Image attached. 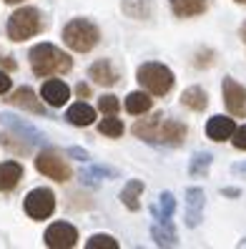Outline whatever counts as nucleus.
I'll return each instance as SVG.
<instances>
[{
    "label": "nucleus",
    "instance_id": "nucleus-1",
    "mask_svg": "<svg viewBox=\"0 0 246 249\" xmlns=\"http://www.w3.org/2000/svg\"><path fill=\"white\" fill-rule=\"evenodd\" d=\"M28 58H31V68L38 78H48V76H55V73H68L73 68L70 55H66L61 48L50 46V43H40V46L31 48Z\"/></svg>",
    "mask_w": 246,
    "mask_h": 249
},
{
    "label": "nucleus",
    "instance_id": "nucleus-2",
    "mask_svg": "<svg viewBox=\"0 0 246 249\" xmlns=\"http://www.w3.org/2000/svg\"><path fill=\"white\" fill-rule=\"evenodd\" d=\"M63 40H66V46L70 51H76V53H88L98 46V40H100V31H98V25H93L91 20H85V18H76V20H70L66 28H63Z\"/></svg>",
    "mask_w": 246,
    "mask_h": 249
},
{
    "label": "nucleus",
    "instance_id": "nucleus-3",
    "mask_svg": "<svg viewBox=\"0 0 246 249\" xmlns=\"http://www.w3.org/2000/svg\"><path fill=\"white\" fill-rule=\"evenodd\" d=\"M43 31V16L38 8H20L8 20V38L13 43H23Z\"/></svg>",
    "mask_w": 246,
    "mask_h": 249
},
{
    "label": "nucleus",
    "instance_id": "nucleus-4",
    "mask_svg": "<svg viewBox=\"0 0 246 249\" xmlns=\"http://www.w3.org/2000/svg\"><path fill=\"white\" fill-rule=\"evenodd\" d=\"M138 83L153 96H166L173 89V73L164 63H143L138 68Z\"/></svg>",
    "mask_w": 246,
    "mask_h": 249
},
{
    "label": "nucleus",
    "instance_id": "nucleus-5",
    "mask_svg": "<svg viewBox=\"0 0 246 249\" xmlns=\"http://www.w3.org/2000/svg\"><path fill=\"white\" fill-rule=\"evenodd\" d=\"M35 169L43 174V177H48L53 181H61V184H66L70 179V174H73V171H70V166H68V161L63 156L53 154V151H43L35 159Z\"/></svg>",
    "mask_w": 246,
    "mask_h": 249
},
{
    "label": "nucleus",
    "instance_id": "nucleus-6",
    "mask_svg": "<svg viewBox=\"0 0 246 249\" xmlns=\"http://www.w3.org/2000/svg\"><path fill=\"white\" fill-rule=\"evenodd\" d=\"M55 212V194L50 189H33L25 196V214L31 219H48Z\"/></svg>",
    "mask_w": 246,
    "mask_h": 249
},
{
    "label": "nucleus",
    "instance_id": "nucleus-7",
    "mask_svg": "<svg viewBox=\"0 0 246 249\" xmlns=\"http://www.w3.org/2000/svg\"><path fill=\"white\" fill-rule=\"evenodd\" d=\"M78 242V231L73 224H66V222H55L48 227L46 231V244L50 249H70Z\"/></svg>",
    "mask_w": 246,
    "mask_h": 249
},
{
    "label": "nucleus",
    "instance_id": "nucleus-8",
    "mask_svg": "<svg viewBox=\"0 0 246 249\" xmlns=\"http://www.w3.org/2000/svg\"><path fill=\"white\" fill-rule=\"evenodd\" d=\"M224 104L231 116H246V89L234 78H224Z\"/></svg>",
    "mask_w": 246,
    "mask_h": 249
},
{
    "label": "nucleus",
    "instance_id": "nucleus-9",
    "mask_svg": "<svg viewBox=\"0 0 246 249\" xmlns=\"http://www.w3.org/2000/svg\"><path fill=\"white\" fill-rule=\"evenodd\" d=\"M186 136H189V128L176 119H166V121L161 119L158 131H156V141H161L166 146H181L186 141Z\"/></svg>",
    "mask_w": 246,
    "mask_h": 249
},
{
    "label": "nucleus",
    "instance_id": "nucleus-10",
    "mask_svg": "<svg viewBox=\"0 0 246 249\" xmlns=\"http://www.w3.org/2000/svg\"><path fill=\"white\" fill-rule=\"evenodd\" d=\"M40 96H43V101H46L48 106H53V108H61L66 101L70 98V89L63 83V81H58V78H50V81H46L43 83V91H40Z\"/></svg>",
    "mask_w": 246,
    "mask_h": 249
},
{
    "label": "nucleus",
    "instance_id": "nucleus-11",
    "mask_svg": "<svg viewBox=\"0 0 246 249\" xmlns=\"http://www.w3.org/2000/svg\"><path fill=\"white\" fill-rule=\"evenodd\" d=\"M10 104L13 106H18V108H25V111H31V113H38V116H43L46 113V106L38 101V96H35V91L33 89H28V86H20V89L13 93L10 98Z\"/></svg>",
    "mask_w": 246,
    "mask_h": 249
},
{
    "label": "nucleus",
    "instance_id": "nucleus-12",
    "mask_svg": "<svg viewBox=\"0 0 246 249\" xmlns=\"http://www.w3.org/2000/svg\"><path fill=\"white\" fill-rule=\"evenodd\" d=\"M204 189L191 186L186 192V207H189V214H186V224L189 227H198L201 222V212H204Z\"/></svg>",
    "mask_w": 246,
    "mask_h": 249
},
{
    "label": "nucleus",
    "instance_id": "nucleus-13",
    "mask_svg": "<svg viewBox=\"0 0 246 249\" xmlns=\"http://www.w3.org/2000/svg\"><path fill=\"white\" fill-rule=\"evenodd\" d=\"M234 131H236L234 119H226V116H213L206 124V136L211 141H226L234 136Z\"/></svg>",
    "mask_w": 246,
    "mask_h": 249
},
{
    "label": "nucleus",
    "instance_id": "nucleus-14",
    "mask_svg": "<svg viewBox=\"0 0 246 249\" xmlns=\"http://www.w3.org/2000/svg\"><path fill=\"white\" fill-rule=\"evenodd\" d=\"M23 179V166L18 161H5L0 164V192H13Z\"/></svg>",
    "mask_w": 246,
    "mask_h": 249
},
{
    "label": "nucleus",
    "instance_id": "nucleus-15",
    "mask_svg": "<svg viewBox=\"0 0 246 249\" xmlns=\"http://www.w3.org/2000/svg\"><path fill=\"white\" fill-rule=\"evenodd\" d=\"M88 76L100 86H115L118 83V71L111 66V61H96L88 71Z\"/></svg>",
    "mask_w": 246,
    "mask_h": 249
},
{
    "label": "nucleus",
    "instance_id": "nucleus-16",
    "mask_svg": "<svg viewBox=\"0 0 246 249\" xmlns=\"http://www.w3.org/2000/svg\"><path fill=\"white\" fill-rule=\"evenodd\" d=\"M171 10L176 13L179 18H194L201 16L206 8H209V0H168Z\"/></svg>",
    "mask_w": 246,
    "mask_h": 249
},
{
    "label": "nucleus",
    "instance_id": "nucleus-17",
    "mask_svg": "<svg viewBox=\"0 0 246 249\" xmlns=\"http://www.w3.org/2000/svg\"><path fill=\"white\" fill-rule=\"evenodd\" d=\"M66 119L73 124V126H91L93 121H96V111L88 106V104H73L68 108V113H66Z\"/></svg>",
    "mask_w": 246,
    "mask_h": 249
},
{
    "label": "nucleus",
    "instance_id": "nucleus-18",
    "mask_svg": "<svg viewBox=\"0 0 246 249\" xmlns=\"http://www.w3.org/2000/svg\"><path fill=\"white\" fill-rule=\"evenodd\" d=\"M181 104L191 111H204L209 106V96L204 89H198V86H191V89H186L181 93Z\"/></svg>",
    "mask_w": 246,
    "mask_h": 249
},
{
    "label": "nucleus",
    "instance_id": "nucleus-19",
    "mask_svg": "<svg viewBox=\"0 0 246 249\" xmlns=\"http://www.w3.org/2000/svg\"><path fill=\"white\" fill-rule=\"evenodd\" d=\"M143 194V181L141 179H131L126 186H123V192H121V201L126 204L131 212H138L141 209V201H138V196Z\"/></svg>",
    "mask_w": 246,
    "mask_h": 249
},
{
    "label": "nucleus",
    "instance_id": "nucleus-20",
    "mask_svg": "<svg viewBox=\"0 0 246 249\" xmlns=\"http://www.w3.org/2000/svg\"><path fill=\"white\" fill-rule=\"evenodd\" d=\"M164 119V113H153L148 116V119H143L133 126V134L138 139H146V141H156V131H158V124H161Z\"/></svg>",
    "mask_w": 246,
    "mask_h": 249
},
{
    "label": "nucleus",
    "instance_id": "nucleus-21",
    "mask_svg": "<svg viewBox=\"0 0 246 249\" xmlns=\"http://www.w3.org/2000/svg\"><path fill=\"white\" fill-rule=\"evenodd\" d=\"M151 234H153V239H156V244H158V247H176V244H179V239H176V231H173L171 222L153 224Z\"/></svg>",
    "mask_w": 246,
    "mask_h": 249
},
{
    "label": "nucleus",
    "instance_id": "nucleus-22",
    "mask_svg": "<svg viewBox=\"0 0 246 249\" xmlns=\"http://www.w3.org/2000/svg\"><path fill=\"white\" fill-rule=\"evenodd\" d=\"M3 121H5V124H8L13 131H16L18 136H28V141H31V143H46V139H43V136L38 134V131H35L33 126L20 124V121L16 119V116H3Z\"/></svg>",
    "mask_w": 246,
    "mask_h": 249
},
{
    "label": "nucleus",
    "instance_id": "nucleus-23",
    "mask_svg": "<svg viewBox=\"0 0 246 249\" xmlns=\"http://www.w3.org/2000/svg\"><path fill=\"white\" fill-rule=\"evenodd\" d=\"M126 111L133 113V116H141V113L151 111V98H148V93H143V91L128 93V98H126Z\"/></svg>",
    "mask_w": 246,
    "mask_h": 249
},
{
    "label": "nucleus",
    "instance_id": "nucleus-24",
    "mask_svg": "<svg viewBox=\"0 0 246 249\" xmlns=\"http://www.w3.org/2000/svg\"><path fill=\"white\" fill-rule=\"evenodd\" d=\"M173 212H176V199H173L171 192H164L161 196H158V207L153 209V214H156L158 222H171Z\"/></svg>",
    "mask_w": 246,
    "mask_h": 249
},
{
    "label": "nucleus",
    "instance_id": "nucleus-25",
    "mask_svg": "<svg viewBox=\"0 0 246 249\" xmlns=\"http://www.w3.org/2000/svg\"><path fill=\"white\" fill-rule=\"evenodd\" d=\"M209 166H211V154H209V151H198V154H194V159H191L189 171H191V177H206Z\"/></svg>",
    "mask_w": 246,
    "mask_h": 249
},
{
    "label": "nucleus",
    "instance_id": "nucleus-26",
    "mask_svg": "<svg viewBox=\"0 0 246 249\" xmlns=\"http://www.w3.org/2000/svg\"><path fill=\"white\" fill-rule=\"evenodd\" d=\"M0 146H5L13 154H28L31 151V143H23V139L18 134H0Z\"/></svg>",
    "mask_w": 246,
    "mask_h": 249
},
{
    "label": "nucleus",
    "instance_id": "nucleus-27",
    "mask_svg": "<svg viewBox=\"0 0 246 249\" xmlns=\"http://www.w3.org/2000/svg\"><path fill=\"white\" fill-rule=\"evenodd\" d=\"M123 10L131 18H148L151 16V3H148V0H126Z\"/></svg>",
    "mask_w": 246,
    "mask_h": 249
},
{
    "label": "nucleus",
    "instance_id": "nucleus-28",
    "mask_svg": "<svg viewBox=\"0 0 246 249\" xmlns=\"http://www.w3.org/2000/svg\"><path fill=\"white\" fill-rule=\"evenodd\" d=\"M98 131L103 136H111V139H118V136H123V124L118 121V119H113V113H108V119H103L98 124Z\"/></svg>",
    "mask_w": 246,
    "mask_h": 249
},
{
    "label": "nucleus",
    "instance_id": "nucleus-29",
    "mask_svg": "<svg viewBox=\"0 0 246 249\" xmlns=\"http://www.w3.org/2000/svg\"><path fill=\"white\" fill-rule=\"evenodd\" d=\"M98 177L106 179V177H118V174H115L113 169H106V166H93V169L81 171V179H83L85 184H98Z\"/></svg>",
    "mask_w": 246,
    "mask_h": 249
},
{
    "label": "nucleus",
    "instance_id": "nucleus-30",
    "mask_svg": "<svg viewBox=\"0 0 246 249\" xmlns=\"http://www.w3.org/2000/svg\"><path fill=\"white\" fill-rule=\"evenodd\" d=\"M85 247L88 249H118V242H115L113 237H108V234H96V237L88 239Z\"/></svg>",
    "mask_w": 246,
    "mask_h": 249
},
{
    "label": "nucleus",
    "instance_id": "nucleus-31",
    "mask_svg": "<svg viewBox=\"0 0 246 249\" xmlns=\"http://www.w3.org/2000/svg\"><path fill=\"white\" fill-rule=\"evenodd\" d=\"M98 108H100V113H118V108H121V101L115 98V96H103L98 101Z\"/></svg>",
    "mask_w": 246,
    "mask_h": 249
},
{
    "label": "nucleus",
    "instance_id": "nucleus-32",
    "mask_svg": "<svg viewBox=\"0 0 246 249\" xmlns=\"http://www.w3.org/2000/svg\"><path fill=\"white\" fill-rule=\"evenodd\" d=\"M198 68H209L211 63H213V51H209V48H204V51H198L196 53V61H194Z\"/></svg>",
    "mask_w": 246,
    "mask_h": 249
},
{
    "label": "nucleus",
    "instance_id": "nucleus-33",
    "mask_svg": "<svg viewBox=\"0 0 246 249\" xmlns=\"http://www.w3.org/2000/svg\"><path fill=\"white\" fill-rule=\"evenodd\" d=\"M231 141H234V146L239 151H246V126H239L234 131V136H231Z\"/></svg>",
    "mask_w": 246,
    "mask_h": 249
},
{
    "label": "nucleus",
    "instance_id": "nucleus-34",
    "mask_svg": "<svg viewBox=\"0 0 246 249\" xmlns=\"http://www.w3.org/2000/svg\"><path fill=\"white\" fill-rule=\"evenodd\" d=\"M8 91H10V76L5 71H0V96L8 93Z\"/></svg>",
    "mask_w": 246,
    "mask_h": 249
},
{
    "label": "nucleus",
    "instance_id": "nucleus-35",
    "mask_svg": "<svg viewBox=\"0 0 246 249\" xmlns=\"http://www.w3.org/2000/svg\"><path fill=\"white\" fill-rule=\"evenodd\" d=\"M76 93H78L81 98H88V96H91V86H85V83H78V86H76Z\"/></svg>",
    "mask_w": 246,
    "mask_h": 249
},
{
    "label": "nucleus",
    "instance_id": "nucleus-36",
    "mask_svg": "<svg viewBox=\"0 0 246 249\" xmlns=\"http://www.w3.org/2000/svg\"><path fill=\"white\" fill-rule=\"evenodd\" d=\"M68 154H70V156H76V159H81V161H85V159H88V151L76 149V146H73V149H68Z\"/></svg>",
    "mask_w": 246,
    "mask_h": 249
},
{
    "label": "nucleus",
    "instance_id": "nucleus-37",
    "mask_svg": "<svg viewBox=\"0 0 246 249\" xmlns=\"http://www.w3.org/2000/svg\"><path fill=\"white\" fill-rule=\"evenodd\" d=\"M0 66L5 71H16V61H13V58H0Z\"/></svg>",
    "mask_w": 246,
    "mask_h": 249
},
{
    "label": "nucleus",
    "instance_id": "nucleus-38",
    "mask_svg": "<svg viewBox=\"0 0 246 249\" xmlns=\"http://www.w3.org/2000/svg\"><path fill=\"white\" fill-rule=\"evenodd\" d=\"M239 189H224V196H239Z\"/></svg>",
    "mask_w": 246,
    "mask_h": 249
},
{
    "label": "nucleus",
    "instance_id": "nucleus-39",
    "mask_svg": "<svg viewBox=\"0 0 246 249\" xmlns=\"http://www.w3.org/2000/svg\"><path fill=\"white\" fill-rule=\"evenodd\" d=\"M234 171H236V174H244V177H246V164H234Z\"/></svg>",
    "mask_w": 246,
    "mask_h": 249
},
{
    "label": "nucleus",
    "instance_id": "nucleus-40",
    "mask_svg": "<svg viewBox=\"0 0 246 249\" xmlns=\"http://www.w3.org/2000/svg\"><path fill=\"white\" fill-rule=\"evenodd\" d=\"M239 36H241V40H244V43H246V23H244V25H241V31H239Z\"/></svg>",
    "mask_w": 246,
    "mask_h": 249
},
{
    "label": "nucleus",
    "instance_id": "nucleus-41",
    "mask_svg": "<svg viewBox=\"0 0 246 249\" xmlns=\"http://www.w3.org/2000/svg\"><path fill=\"white\" fill-rule=\"evenodd\" d=\"M5 3H10V5H18V3H23V0H5Z\"/></svg>",
    "mask_w": 246,
    "mask_h": 249
},
{
    "label": "nucleus",
    "instance_id": "nucleus-42",
    "mask_svg": "<svg viewBox=\"0 0 246 249\" xmlns=\"http://www.w3.org/2000/svg\"><path fill=\"white\" fill-rule=\"evenodd\" d=\"M239 247H246V239H241V242H239Z\"/></svg>",
    "mask_w": 246,
    "mask_h": 249
},
{
    "label": "nucleus",
    "instance_id": "nucleus-43",
    "mask_svg": "<svg viewBox=\"0 0 246 249\" xmlns=\"http://www.w3.org/2000/svg\"><path fill=\"white\" fill-rule=\"evenodd\" d=\"M236 3H239V5H246V0H236Z\"/></svg>",
    "mask_w": 246,
    "mask_h": 249
}]
</instances>
